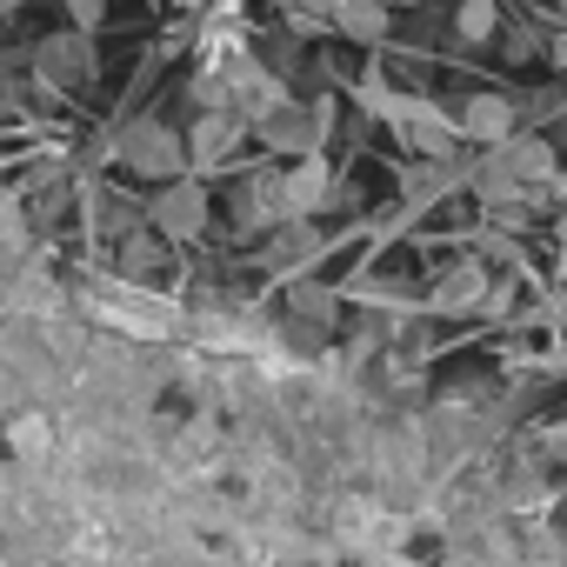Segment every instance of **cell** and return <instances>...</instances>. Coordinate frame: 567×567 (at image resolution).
I'll list each match as a JSON object with an SVG mask.
<instances>
[{
    "mask_svg": "<svg viewBox=\"0 0 567 567\" xmlns=\"http://www.w3.org/2000/svg\"><path fill=\"white\" fill-rule=\"evenodd\" d=\"M220 68H227V87H234V114H247V121H260V114H274L280 101H288L280 74H267L254 54H227Z\"/></svg>",
    "mask_w": 567,
    "mask_h": 567,
    "instance_id": "6",
    "label": "cell"
},
{
    "mask_svg": "<svg viewBox=\"0 0 567 567\" xmlns=\"http://www.w3.org/2000/svg\"><path fill=\"white\" fill-rule=\"evenodd\" d=\"M547 61H554V68H567V34H560V41H547Z\"/></svg>",
    "mask_w": 567,
    "mask_h": 567,
    "instance_id": "20",
    "label": "cell"
},
{
    "mask_svg": "<svg viewBox=\"0 0 567 567\" xmlns=\"http://www.w3.org/2000/svg\"><path fill=\"white\" fill-rule=\"evenodd\" d=\"M454 34L474 41V48H487L501 34V8H494V0H461V8H454Z\"/></svg>",
    "mask_w": 567,
    "mask_h": 567,
    "instance_id": "14",
    "label": "cell"
},
{
    "mask_svg": "<svg viewBox=\"0 0 567 567\" xmlns=\"http://www.w3.org/2000/svg\"><path fill=\"white\" fill-rule=\"evenodd\" d=\"M334 34H348L361 48L388 41V0H341V8H334Z\"/></svg>",
    "mask_w": 567,
    "mask_h": 567,
    "instance_id": "12",
    "label": "cell"
},
{
    "mask_svg": "<svg viewBox=\"0 0 567 567\" xmlns=\"http://www.w3.org/2000/svg\"><path fill=\"white\" fill-rule=\"evenodd\" d=\"M295 315H308V321H334V295H328V288H295Z\"/></svg>",
    "mask_w": 567,
    "mask_h": 567,
    "instance_id": "16",
    "label": "cell"
},
{
    "mask_svg": "<svg viewBox=\"0 0 567 567\" xmlns=\"http://www.w3.org/2000/svg\"><path fill=\"white\" fill-rule=\"evenodd\" d=\"M560 21H567V0H560Z\"/></svg>",
    "mask_w": 567,
    "mask_h": 567,
    "instance_id": "21",
    "label": "cell"
},
{
    "mask_svg": "<svg viewBox=\"0 0 567 567\" xmlns=\"http://www.w3.org/2000/svg\"><path fill=\"white\" fill-rule=\"evenodd\" d=\"M334 200H341V187H334L328 154H301V161L288 167V214H295V220H315V214H328Z\"/></svg>",
    "mask_w": 567,
    "mask_h": 567,
    "instance_id": "9",
    "label": "cell"
},
{
    "mask_svg": "<svg viewBox=\"0 0 567 567\" xmlns=\"http://www.w3.org/2000/svg\"><path fill=\"white\" fill-rule=\"evenodd\" d=\"M315 254H321V234H315V227H308V220H280V227H274V240H267V254H260V260H267V267H274V274H295V267H308V260H315Z\"/></svg>",
    "mask_w": 567,
    "mask_h": 567,
    "instance_id": "10",
    "label": "cell"
},
{
    "mask_svg": "<svg viewBox=\"0 0 567 567\" xmlns=\"http://www.w3.org/2000/svg\"><path fill=\"white\" fill-rule=\"evenodd\" d=\"M34 74H41L48 87H87V81L101 74V61H94V41H87V28L48 34V41L34 48Z\"/></svg>",
    "mask_w": 567,
    "mask_h": 567,
    "instance_id": "3",
    "label": "cell"
},
{
    "mask_svg": "<svg viewBox=\"0 0 567 567\" xmlns=\"http://www.w3.org/2000/svg\"><path fill=\"white\" fill-rule=\"evenodd\" d=\"M247 134H254L247 114H234V107H200V121H194V134H187V154H194V167H220Z\"/></svg>",
    "mask_w": 567,
    "mask_h": 567,
    "instance_id": "8",
    "label": "cell"
},
{
    "mask_svg": "<svg viewBox=\"0 0 567 567\" xmlns=\"http://www.w3.org/2000/svg\"><path fill=\"white\" fill-rule=\"evenodd\" d=\"M341 0H288V14H315V21H334Z\"/></svg>",
    "mask_w": 567,
    "mask_h": 567,
    "instance_id": "19",
    "label": "cell"
},
{
    "mask_svg": "<svg viewBox=\"0 0 567 567\" xmlns=\"http://www.w3.org/2000/svg\"><path fill=\"white\" fill-rule=\"evenodd\" d=\"M394 127H401V141L414 147V154H461L454 141H461V121H447L434 101H414V94H401V107H394Z\"/></svg>",
    "mask_w": 567,
    "mask_h": 567,
    "instance_id": "5",
    "label": "cell"
},
{
    "mask_svg": "<svg viewBox=\"0 0 567 567\" xmlns=\"http://www.w3.org/2000/svg\"><path fill=\"white\" fill-rule=\"evenodd\" d=\"M487 274L481 267H454L441 288H434V315H487Z\"/></svg>",
    "mask_w": 567,
    "mask_h": 567,
    "instance_id": "11",
    "label": "cell"
},
{
    "mask_svg": "<svg viewBox=\"0 0 567 567\" xmlns=\"http://www.w3.org/2000/svg\"><path fill=\"white\" fill-rule=\"evenodd\" d=\"M154 260H161V240H154V234H127V247H121V267H127V274H147Z\"/></svg>",
    "mask_w": 567,
    "mask_h": 567,
    "instance_id": "15",
    "label": "cell"
},
{
    "mask_svg": "<svg viewBox=\"0 0 567 567\" xmlns=\"http://www.w3.org/2000/svg\"><path fill=\"white\" fill-rule=\"evenodd\" d=\"M328 127H334V107H328V101L301 107V101L288 94L274 114H260V121H254V141H260L267 154H280V161H301V154H321Z\"/></svg>",
    "mask_w": 567,
    "mask_h": 567,
    "instance_id": "2",
    "label": "cell"
},
{
    "mask_svg": "<svg viewBox=\"0 0 567 567\" xmlns=\"http://www.w3.org/2000/svg\"><path fill=\"white\" fill-rule=\"evenodd\" d=\"M147 220H154V234H167V240H194V234L207 227V187L187 181V174H181V181H161Z\"/></svg>",
    "mask_w": 567,
    "mask_h": 567,
    "instance_id": "4",
    "label": "cell"
},
{
    "mask_svg": "<svg viewBox=\"0 0 567 567\" xmlns=\"http://www.w3.org/2000/svg\"><path fill=\"white\" fill-rule=\"evenodd\" d=\"M61 8H68V21H74V28H87V34L107 21V0H61Z\"/></svg>",
    "mask_w": 567,
    "mask_h": 567,
    "instance_id": "18",
    "label": "cell"
},
{
    "mask_svg": "<svg viewBox=\"0 0 567 567\" xmlns=\"http://www.w3.org/2000/svg\"><path fill=\"white\" fill-rule=\"evenodd\" d=\"M114 161L134 167L141 181H181V174L194 167L187 134H174L167 121H127V127L114 134Z\"/></svg>",
    "mask_w": 567,
    "mask_h": 567,
    "instance_id": "1",
    "label": "cell"
},
{
    "mask_svg": "<svg viewBox=\"0 0 567 567\" xmlns=\"http://www.w3.org/2000/svg\"><path fill=\"white\" fill-rule=\"evenodd\" d=\"M514 127H520V107L507 101V94H467L461 101V141H474V147H507L514 141Z\"/></svg>",
    "mask_w": 567,
    "mask_h": 567,
    "instance_id": "7",
    "label": "cell"
},
{
    "mask_svg": "<svg viewBox=\"0 0 567 567\" xmlns=\"http://www.w3.org/2000/svg\"><path fill=\"white\" fill-rule=\"evenodd\" d=\"M507 161H514V174H520L527 187H547V181L560 174V154H554V141H540V134H514V141H507Z\"/></svg>",
    "mask_w": 567,
    "mask_h": 567,
    "instance_id": "13",
    "label": "cell"
},
{
    "mask_svg": "<svg viewBox=\"0 0 567 567\" xmlns=\"http://www.w3.org/2000/svg\"><path fill=\"white\" fill-rule=\"evenodd\" d=\"M540 48H547V41H540L534 28H507V41H501V54H507V61H534Z\"/></svg>",
    "mask_w": 567,
    "mask_h": 567,
    "instance_id": "17",
    "label": "cell"
}]
</instances>
